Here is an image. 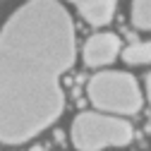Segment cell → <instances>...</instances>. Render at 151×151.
<instances>
[{
	"label": "cell",
	"instance_id": "cell-1",
	"mask_svg": "<svg viewBox=\"0 0 151 151\" xmlns=\"http://www.w3.org/2000/svg\"><path fill=\"white\" fill-rule=\"evenodd\" d=\"M74 58V24L58 0H29L5 22L0 31L3 144H24L63 115V74Z\"/></svg>",
	"mask_w": 151,
	"mask_h": 151
},
{
	"label": "cell",
	"instance_id": "cell-2",
	"mask_svg": "<svg viewBox=\"0 0 151 151\" xmlns=\"http://www.w3.org/2000/svg\"><path fill=\"white\" fill-rule=\"evenodd\" d=\"M86 96L93 108L113 113V115H137L144 103L137 79L118 70L93 74L86 84Z\"/></svg>",
	"mask_w": 151,
	"mask_h": 151
},
{
	"label": "cell",
	"instance_id": "cell-3",
	"mask_svg": "<svg viewBox=\"0 0 151 151\" xmlns=\"http://www.w3.org/2000/svg\"><path fill=\"white\" fill-rule=\"evenodd\" d=\"M70 137L79 151H101L108 146H127L134 139V129L122 118L89 110L74 118Z\"/></svg>",
	"mask_w": 151,
	"mask_h": 151
},
{
	"label": "cell",
	"instance_id": "cell-4",
	"mask_svg": "<svg viewBox=\"0 0 151 151\" xmlns=\"http://www.w3.org/2000/svg\"><path fill=\"white\" fill-rule=\"evenodd\" d=\"M84 63L89 67H106L120 55V39L110 31H101L86 39L84 43Z\"/></svg>",
	"mask_w": 151,
	"mask_h": 151
},
{
	"label": "cell",
	"instance_id": "cell-5",
	"mask_svg": "<svg viewBox=\"0 0 151 151\" xmlns=\"http://www.w3.org/2000/svg\"><path fill=\"white\" fill-rule=\"evenodd\" d=\"M79 10V14L93 27H106L115 14L118 0H67Z\"/></svg>",
	"mask_w": 151,
	"mask_h": 151
},
{
	"label": "cell",
	"instance_id": "cell-6",
	"mask_svg": "<svg viewBox=\"0 0 151 151\" xmlns=\"http://www.w3.org/2000/svg\"><path fill=\"white\" fill-rule=\"evenodd\" d=\"M120 55L127 65H149L151 63V43H146V41L132 43L127 48H120Z\"/></svg>",
	"mask_w": 151,
	"mask_h": 151
},
{
	"label": "cell",
	"instance_id": "cell-7",
	"mask_svg": "<svg viewBox=\"0 0 151 151\" xmlns=\"http://www.w3.org/2000/svg\"><path fill=\"white\" fill-rule=\"evenodd\" d=\"M132 24L142 31L151 29V0H132Z\"/></svg>",
	"mask_w": 151,
	"mask_h": 151
}]
</instances>
